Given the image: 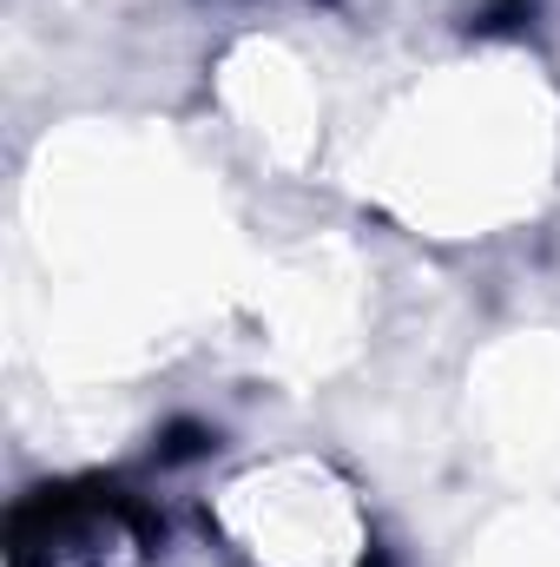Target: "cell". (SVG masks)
Masks as SVG:
<instances>
[{
  "mask_svg": "<svg viewBox=\"0 0 560 567\" xmlns=\"http://www.w3.org/2000/svg\"><path fill=\"white\" fill-rule=\"evenodd\" d=\"M218 535L238 567H370V515L356 488L310 455L238 475L218 495Z\"/></svg>",
  "mask_w": 560,
  "mask_h": 567,
  "instance_id": "6da1fadb",
  "label": "cell"
},
{
  "mask_svg": "<svg viewBox=\"0 0 560 567\" xmlns=\"http://www.w3.org/2000/svg\"><path fill=\"white\" fill-rule=\"evenodd\" d=\"M158 522L113 482L33 488L7 515V567H145Z\"/></svg>",
  "mask_w": 560,
  "mask_h": 567,
  "instance_id": "7a4b0ae2",
  "label": "cell"
}]
</instances>
